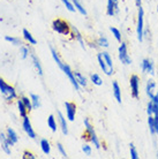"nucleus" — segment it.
<instances>
[{"label":"nucleus","mask_w":158,"mask_h":159,"mask_svg":"<svg viewBox=\"0 0 158 159\" xmlns=\"http://www.w3.org/2000/svg\"><path fill=\"white\" fill-rule=\"evenodd\" d=\"M106 14H107V15H109V16H114V15H115V6H114V0H107Z\"/></svg>","instance_id":"a878e982"},{"label":"nucleus","mask_w":158,"mask_h":159,"mask_svg":"<svg viewBox=\"0 0 158 159\" xmlns=\"http://www.w3.org/2000/svg\"><path fill=\"white\" fill-rule=\"evenodd\" d=\"M74 75H75L76 81H77V83L80 84V87H82V88L88 87V80L83 74H81L80 72H74Z\"/></svg>","instance_id":"6ab92c4d"},{"label":"nucleus","mask_w":158,"mask_h":159,"mask_svg":"<svg viewBox=\"0 0 158 159\" xmlns=\"http://www.w3.org/2000/svg\"><path fill=\"white\" fill-rule=\"evenodd\" d=\"M90 81H91V83L95 84V85H97V87H99V85H102V84H103V80H102V77H100L97 73L91 74V75H90Z\"/></svg>","instance_id":"cd10ccee"},{"label":"nucleus","mask_w":158,"mask_h":159,"mask_svg":"<svg viewBox=\"0 0 158 159\" xmlns=\"http://www.w3.org/2000/svg\"><path fill=\"white\" fill-rule=\"evenodd\" d=\"M52 29H53V31H55L59 35L69 36L72 31V25L63 19H55L52 22Z\"/></svg>","instance_id":"f03ea898"},{"label":"nucleus","mask_w":158,"mask_h":159,"mask_svg":"<svg viewBox=\"0 0 158 159\" xmlns=\"http://www.w3.org/2000/svg\"><path fill=\"white\" fill-rule=\"evenodd\" d=\"M22 36H23V39L26 40V42H28L30 45H36V44H37L36 38L32 36L31 32L29 31V30H27V29H23V31H22Z\"/></svg>","instance_id":"f3484780"},{"label":"nucleus","mask_w":158,"mask_h":159,"mask_svg":"<svg viewBox=\"0 0 158 159\" xmlns=\"http://www.w3.org/2000/svg\"><path fill=\"white\" fill-rule=\"evenodd\" d=\"M29 53H30V51H29V48H27V46H24V45H21L20 46V51H19V54H20V57L22 58V59H27L28 57H29Z\"/></svg>","instance_id":"473e14b6"},{"label":"nucleus","mask_w":158,"mask_h":159,"mask_svg":"<svg viewBox=\"0 0 158 159\" xmlns=\"http://www.w3.org/2000/svg\"><path fill=\"white\" fill-rule=\"evenodd\" d=\"M58 121H59L60 125V129L63 131V135H68V125H67V120L66 118L63 116L61 112H58Z\"/></svg>","instance_id":"2eb2a0df"},{"label":"nucleus","mask_w":158,"mask_h":159,"mask_svg":"<svg viewBox=\"0 0 158 159\" xmlns=\"http://www.w3.org/2000/svg\"><path fill=\"white\" fill-rule=\"evenodd\" d=\"M129 152H131V157L133 159H137L138 158V152L136 150V148L133 143L129 144Z\"/></svg>","instance_id":"e433bc0d"},{"label":"nucleus","mask_w":158,"mask_h":159,"mask_svg":"<svg viewBox=\"0 0 158 159\" xmlns=\"http://www.w3.org/2000/svg\"><path fill=\"white\" fill-rule=\"evenodd\" d=\"M31 59H32V64H34L36 70H37V73H38V75L43 76V68H42V65H40V59H38L35 54H31Z\"/></svg>","instance_id":"412c9836"},{"label":"nucleus","mask_w":158,"mask_h":159,"mask_svg":"<svg viewBox=\"0 0 158 159\" xmlns=\"http://www.w3.org/2000/svg\"><path fill=\"white\" fill-rule=\"evenodd\" d=\"M61 70L63 72V74H65V75L67 76L68 80L71 81L72 85L75 88L76 91H79V90H80V84L77 83V81H76V77H75V75H74V72H73V70L71 69V67H69L67 64H63V68H61Z\"/></svg>","instance_id":"0eeeda50"},{"label":"nucleus","mask_w":158,"mask_h":159,"mask_svg":"<svg viewBox=\"0 0 158 159\" xmlns=\"http://www.w3.org/2000/svg\"><path fill=\"white\" fill-rule=\"evenodd\" d=\"M7 135H5L4 133H0V143H1V149H2V151L6 153V155H11V145L8 144L7 142Z\"/></svg>","instance_id":"4468645a"},{"label":"nucleus","mask_w":158,"mask_h":159,"mask_svg":"<svg viewBox=\"0 0 158 159\" xmlns=\"http://www.w3.org/2000/svg\"><path fill=\"white\" fill-rule=\"evenodd\" d=\"M157 12H158V5H157Z\"/></svg>","instance_id":"a18cd8bd"},{"label":"nucleus","mask_w":158,"mask_h":159,"mask_svg":"<svg viewBox=\"0 0 158 159\" xmlns=\"http://www.w3.org/2000/svg\"><path fill=\"white\" fill-rule=\"evenodd\" d=\"M16 105H17V110H19V113H20L21 118H24L26 116H28V112L29 111L27 110L26 105L23 104V102H22L21 98H19V99L16 100Z\"/></svg>","instance_id":"aec40b11"},{"label":"nucleus","mask_w":158,"mask_h":159,"mask_svg":"<svg viewBox=\"0 0 158 159\" xmlns=\"http://www.w3.org/2000/svg\"><path fill=\"white\" fill-rule=\"evenodd\" d=\"M48 126L49 128L51 129V131H53V133H55L57 131V129H58V125H57V120H55L54 116H49L48 118Z\"/></svg>","instance_id":"b1692460"},{"label":"nucleus","mask_w":158,"mask_h":159,"mask_svg":"<svg viewBox=\"0 0 158 159\" xmlns=\"http://www.w3.org/2000/svg\"><path fill=\"white\" fill-rule=\"evenodd\" d=\"M21 99H22V102H23V104L26 105V107H27V110L29 112L32 110V104H31V99L29 98V97H26V96H23V97H21Z\"/></svg>","instance_id":"c9c22d12"},{"label":"nucleus","mask_w":158,"mask_h":159,"mask_svg":"<svg viewBox=\"0 0 158 159\" xmlns=\"http://www.w3.org/2000/svg\"><path fill=\"white\" fill-rule=\"evenodd\" d=\"M110 31L112 32V36L114 37L117 42H119V43H121V42H123V36H121V32H120V30H119L118 28H115V27H111Z\"/></svg>","instance_id":"c85d7f7f"},{"label":"nucleus","mask_w":158,"mask_h":159,"mask_svg":"<svg viewBox=\"0 0 158 159\" xmlns=\"http://www.w3.org/2000/svg\"><path fill=\"white\" fill-rule=\"evenodd\" d=\"M141 68H142V73H146L149 75H155V65L151 59H143Z\"/></svg>","instance_id":"9b49d317"},{"label":"nucleus","mask_w":158,"mask_h":159,"mask_svg":"<svg viewBox=\"0 0 158 159\" xmlns=\"http://www.w3.org/2000/svg\"><path fill=\"white\" fill-rule=\"evenodd\" d=\"M72 2L74 5V7L76 8V12H79L81 15H87V11H86V8L83 7L82 2L80 0H72Z\"/></svg>","instance_id":"4be33fe9"},{"label":"nucleus","mask_w":158,"mask_h":159,"mask_svg":"<svg viewBox=\"0 0 158 159\" xmlns=\"http://www.w3.org/2000/svg\"><path fill=\"white\" fill-rule=\"evenodd\" d=\"M22 128H23L24 133L28 135V137L30 139H36V133L32 128L31 121L29 119V116H26L24 118H22Z\"/></svg>","instance_id":"6e6552de"},{"label":"nucleus","mask_w":158,"mask_h":159,"mask_svg":"<svg viewBox=\"0 0 158 159\" xmlns=\"http://www.w3.org/2000/svg\"><path fill=\"white\" fill-rule=\"evenodd\" d=\"M51 54H52V58H53V60H54V62L57 64V66H58V67L61 69L65 62H63V60L60 59V57H59V54H58V52L55 51L53 48H51Z\"/></svg>","instance_id":"5701e85b"},{"label":"nucleus","mask_w":158,"mask_h":159,"mask_svg":"<svg viewBox=\"0 0 158 159\" xmlns=\"http://www.w3.org/2000/svg\"><path fill=\"white\" fill-rule=\"evenodd\" d=\"M40 145L44 155H50V152H51V144L49 142V139H40Z\"/></svg>","instance_id":"a211bd4d"},{"label":"nucleus","mask_w":158,"mask_h":159,"mask_svg":"<svg viewBox=\"0 0 158 159\" xmlns=\"http://www.w3.org/2000/svg\"><path fill=\"white\" fill-rule=\"evenodd\" d=\"M5 40L11 43L14 46H21L22 45V39L19 38V37H13V36H6L5 37Z\"/></svg>","instance_id":"bb28decb"},{"label":"nucleus","mask_w":158,"mask_h":159,"mask_svg":"<svg viewBox=\"0 0 158 159\" xmlns=\"http://www.w3.org/2000/svg\"><path fill=\"white\" fill-rule=\"evenodd\" d=\"M148 126H149V130H150L151 135H156V133H155V120H154V116H148Z\"/></svg>","instance_id":"72a5a7b5"},{"label":"nucleus","mask_w":158,"mask_h":159,"mask_svg":"<svg viewBox=\"0 0 158 159\" xmlns=\"http://www.w3.org/2000/svg\"><path fill=\"white\" fill-rule=\"evenodd\" d=\"M102 56H103L104 60H105V62L109 65V67L113 68V60H112V57L110 56V53L106 51H103L102 52Z\"/></svg>","instance_id":"2f4dec72"},{"label":"nucleus","mask_w":158,"mask_h":159,"mask_svg":"<svg viewBox=\"0 0 158 159\" xmlns=\"http://www.w3.org/2000/svg\"><path fill=\"white\" fill-rule=\"evenodd\" d=\"M0 92L2 93L6 102H12V100L17 98V93H16L15 88L6 83L1 77H0Z\"/></svg>","instance_id":"7ed1b4c3"},{"label":"nucleus","mask_w":158,"mask_h":159,"mask_svg":"<svg viewBox=\"0 0 158 159\" xmlns=\"http://www.w3.org/2000/svg\"><path fill=\"white\" fill-rule=\"evenodd\" d=\"M112 91H113V96H114L115 100L119 104H121V88H120L117 81H114L112 83Z\"/></svg>","instance_id":"dca6fc26"},{"label":"nucleus","mask_w":158,"mask_h":159,"mask_svg":"<svg viewBox=\"0 0 158 159\" xmlns=\"http://www.w3.org/2000/svg\"><path fill=\"white\" fill-rule=\"evenodd\" d=\"M6 135L8 136V139H11L13 141V143L15 144L17 143V141H19V136H17V134H16V131L13 129V128H7V134Z\"/></svg>","instance_id":"c756f323"},{"label":"nucleus","mask_w":158,"mask_h":159,"mask_svg":"<svg viewBox=\"0 0 158 159\" xmlns=\"http://www.w3.org/2000/svg\"><path fill=\"white\" fill-rule=\"evenodd\" d=\"M22 158L23 159H36L37 157H36L32 152L30 151H24L23 152V155H22Z\"/></svg>","instance_id":"79ce46f5"},{"label":"nucleus","mask_w":158,"mask_h":159,"mask_svg":"<svg viewBox=\"0 0 158 159\" xmlns=\"http://www.w3.org/2000/svg\"><path fill=\"white\" fill-rule=\"evenodd\" d=\"M57 149H58V151H59V153L61 155V157H63V158H67V152H66V150H65V148H63V145L61 143H58L57 144Z\"/></svg>","instance_id":"58836bf2"},{"label":"nucleus","mask_w":158,"mask_h":159,"mask_svg":"<svg viewBox=\"0 0 158 159\" xmlns=\"http://www.w3.org/2000/svg\"><path fill=\"white\" fill-rule=\"evenodd\" d=\"M97 45H98L99 48H107L109 46H110V43H109V39H107L105 36H100L97 39Z\"/></svg>","instance_id":"7c9ffc66"},{"label":"nucleus","mask_w":158,"mask_h":159,"mask_svg":"<svg viewBox=\"0 0 158 159\" xmlns=\"http://www.w3.org/2000/svg\"><path fill=\"white\" fill-rule=\"evenodd\" d=\"M129 85H131L132 97L135 99L140 98V76L134 74L129 79Z\"/></svg>","instance_id":"423d86ee"},{"label":"nucleus","mask_w":158,"mask_h":159,"mask_svg":"<svg viewBox=\"0 0 158 159\" xmlns=\"http://www.w3.org/2000/svg\"><path fill=\"white\" fill-rule=\"evenodd\" d=\"M30 99H31L32 104V110H37V108L40 107V97L38 95H35V93H31L30 95Z\"/></svg>","instance_id":"393cba45"},{"label":"nucleus","mask_w":158,"mask_h":159,"mask_svg":"<svg viewBox=\"0 0 158 159\" xmlns=\"http://www.w3.org/2000/svg\"><path fill=\"white\" fill-rule=\"evenodd\" d=\"M61 2L65 5V7L67 8L69 12H72V13L76 12V8L74 7V5H73V2H72V0H61Z\"/></svg>","instance_id":"f704fd0d"},{"label":"nucleus","mask_w":158,"mask_h":159,"mask_svg":"<svg viewBox=\"0 0 158 159\" xmlns=\"http://www.w3.org/2000/svg\"><path fill=\"white\" fill-rule=\"evenodd\" d=\"M97 61H98V64H99V67H100V69L103 70V73L105 74V75H107V76L113 75V73H114V70H113V68L109 67V65H107L106 62H105V60H104L103 56H102V52L97 54Z\"/></svg>","instance_id":"1a4fd4ad"},{"label":"nucleus","mask_w":158,"mask_h":159,"mask_svg":"<svg viewBox=\"0 0 158 159\" xmlns=\"http://www.w3.org/2000/svg\"><path fill=\"white\" fill-rule=\"evenodd\" d=\"M146 114L148 116H154V104L151 100H149V103L146 105Z\"/></svg>","instance_id":"a19ab883"},{"label":"nucleus","mask_w":158,"mask_h":159,"mask_svg":"<svg viewBox=\"0 0 158 159\" xmlns=\"http://www.w3.org/2000/svg\"><path fill=\"white\" fill-rule=\"evenodd\" d=\"M71 35L72 37L76 40V42H79V44L81 45V48H86V45H84V40H83V36L82 34L79 31V29L74 27V25H72V31H71Z\"/></svg>","instance_id":"ddd939ff"},{"label":"nucleus","mask_w":158,"mask_h":159,"mask_svg":"<svg viewBox=\"0 0 158 159\" xmlns=\"http://www.w3.org/2000/svg\"><path fill=\"white\" fill-rule=\"evenodd\" d=\"M83 123H84V128H86V134L83 136H86V137L90 141V143L94 144V147H95L96 149H100L102 144L99 142V139H98V136H97V134H96L94 127H92L91 123L89 122V119L86 118L84 121H83Z\"/></svg>","instance_id":"f257e3e1"},{"label":"nucleus","mask_w":158,"mask_h":159,"mask_svg":"<svg viewBox=\"0 0 158 159\" xmlns=\"http://www.w3.org/2000/svg\"><path fill=\"white\" fill-rule=\"evenodd\" d=\"M118 57H119V60L121 61V64L123 65H128L132 64V59L129 54H128V48H127V44L125 42H121L120 43V46H119V50H118Z\"/></svg>","instance_id":"39448f33"},{"label":"nucleus","mask_w":158,"mask_h":159,"mask_svg":"<svg viewBox=\"0 0 158 159\" xmlns=\"http://www.w3.org/2000/svg\"><path fill=\"white\" fill-rule=\"evenodd\" d=\"M136 34H137L138 42H143V36H144V11H143L142 6L138 7Z\"/></svg>","instance_id":"20e7f679"},{"label":"nucleus","mask_w":158,"mask_h":159,"mask_svg":"<svg viewBox=\"0 0 158 159\" xmlns=\"http://www.w3.org/2000/svg\"><path fill=\"white\" fill-rule=\"evenodd\" d=\"M82 151L86 156H90L91 152H92V149H91V147L89 145V144H83V145H82Z\"/></svg>","instance_id":"ea45409f"},{"label":"nucleus","mask_w":158,"mask_h":159,"mask_svg":"<svg viewBox=\"0 0 158 159\" xmlns=\"http://www.w3.org/2000/svg\"><path fill=\"white\" fill-rule=\"evenodd\" d=\"M154 120H155V133L156 135H158V113L154 114Z\"/></svg>","instance_id":"37998d69"},{"label":"nucleus","mask_w":158,"mask_h":159,"mask_svg":"<svg viewBox=\"0 0 158 159\" xmlns=\"http://www.w3.org/2000/svg\"><path fill=\"white\" fill-rule=\"evenodd\" d=\"M135 4H136V6H137V7H140V6H141V4H142V0H135Z\"/></svg>","instance_id":"c03bdc74"},{"label":"nucleus","mask_w":158,"mask_h":159,"mask_svg":"<svg viewBox=\"0 0 158 159\" xmlns=\"http://www.w3.org/2000/svg\"><path fill=\"white\" fill-rule=\"evenodd\" d=\"M146 96L149 97V99H152L155 97L156 92H157V83L155 82L154 80H149V81L146 82Z\"/></svg>","instance_id":"f8f14e48"},{"label":"nucleus","mask_w":158,"mask_h":159,"mask_svg":"<svg viewBox=\"0 0 158 159\" xmlns=\"http://www.w3.org/2000/svg\"><path fill=\"white\" fill-rule=\"evenodd\" d=\"M154 104V114H157L158 113V91L156 92V95L152 99H150Z\"/></svg>","instance_id":"4c0bfd02"},{"label":"nucleus","mask_w":158,"mask_h":159,"mask_svg":"<svg viewBox=\"0 0 158 159\" xmlns=\"http://www.w3.org/2000/svg\"><path fill=\"white\" fill-rule=\"evenodd\" d=\"M65 108H66V116L69 121H74L76 116V105L75 103L72 102H66L65 103Z\"/></svg>","instance_id":"9d476101"}]
</instances>
